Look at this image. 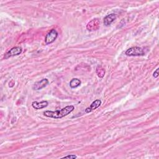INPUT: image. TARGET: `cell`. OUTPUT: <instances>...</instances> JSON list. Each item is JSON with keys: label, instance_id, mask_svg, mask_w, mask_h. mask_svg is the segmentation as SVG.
<instances>
[{"label": "cell", "instance_id": "4fadbf2b", "mask_svg": "<svg viewBox=\"0 0 159 159\" xmlns=\"http://www.w3.org/2000/svg\"><path fill=\"white\" fill-rule=\"evenodd\" d=\"M153 76L154 78H157L158 76V68H157L153 74Z\"/></svg>", "mask_w": 159, "mask_h": 159}, {"label": "cell", "instance_id": "8992f818", "mask_svg": "<svg viewBox=\"0 0 159 159\" xmlns=\"http://www.w3.org/2000/svg\"><path fill=\"white\" fill-rule=\"evenodd\" d=\"M101 104V101L100 100H96L94 101L90 105V107H88L86 108L85 110V112L86 113H90L92 111L95 110L96 109L98 108V107L100 106V105Z\"/></svg>", "mask_w": 159, "mask_h": 159}, {"label": "cell", "instance_id": "5b68a950", "mask_svg": "<svg viewBox=\"0 0 159 159\" xmlns=\"http://www.w3.org/2000/svg\"><path fill=\"white\" fill-rule=\"evenodd\" d=\"M49 84V80L46 78L42 79V80L35 83L32 88L34 90H40L44 87H46Z\"/></svg>", "mask_w": 159, "mask_h": 159}, {"label": "cell", "instance_id": "52a82bcc", "mask_svg": "<svg viewBox=\"0 0 159 159\" xmlns=\"http://www.w3.org/2000/svg\"><path fill=\"white\" fill-rule=\"evenodd\" d=\"M116 19V15L115 14H110L107 15L104 18V25L106 26H110Z\"/></svg>", "mask_w": 159, "mask_h": 159}, {"label": "cell", "instance_id": "ba28073f", "mask_svg": "<svg viewBox=\"0 0 159 159\" xmlns=\"http://www.w3.org/2000/svg\"><path fill=\"white\" fill-rule=\"evenodd\" d=\"M49 104V103L47 101H42L41 102L34 101L32 103V106L35 110H41L47 107Z\"/></svg>", "mask_w": 159, "mask_h": 159}, {"label": "cell", "instance_id": "30bf717a", "mask_svg": "<svg viewBox=\"0 0 159 159\" xmlns=\"http://www.w3.org/2000/svg\"><path fill=\"white\" fill-rule=\"evenodd\" d=\"M82 82L78 78H73L71 80V81L70 82V86L72 88H75L78 87L80 85H81Z\"/></svg>", "mask_w": 159, "mask_h": 159}, {"label": "cell", "instance_id": "8fae6325", "mask_svg": "<svg viewBox=\"0 0 159 159\" xmlns=\"http://www.w3.org/2000/svg\"><path fill=\"white\" fill-rule=\"evenodd\" d=\"M97 74H98V76L102 78V77L104 76V75L105 74V70L101 67V69H100V72L97 73Z\"/></svg>", "mask_w": 159, "mask_h": 159}, {"label": "cell", "instance_id": "277c9868", "mask_svg": "<svg viewBox=\"0 0 159 159\" xmlns=\"http://www.w3.org/2000/svg\"><path fill=\"white\" fill-rule=\"evenodd\" d=\"M22 50V48L20 47H15L12 48L11 49H10L9 50L6 54H5L4 58L6 59L11 57H14V56H19L21 54Z\"/></svg>", "mask_w": 159, "mask_h": 159}, {"label": "cell", "instance_id": "3957f363", "mask_svg": "<svg viewBox=\"0 0 159 159\" xmlns=\"http://www.w3.org/2000/svg\"><path fill=\"white\" fill-rule=\"evenodd\" d=\"M58 37V32L56 29H52L46 36L45 42L46 44H50L54 42Z\"/></svg>", "mask_w": 159, "mask_h": 159}, {"label": "cell", "instance_id": "7c38bea8", "mask_svg": "<svg viewBox=\"0 0 159 159\" xmlns=\"http://www.w3.org/2000/svg\"><path fill=\"white\" fill-rule=\"evenodd\" d=\"M72 158V159H75V158H77V156L75 155H67V156H65L63 157V158Z\"/></svg>", "mask_w": 159, "mask_h": 159}, {"label": "cell", "instance_id": "7a4b0ae2", "mask_svg": "<svg viewBox=\"0 0 159 159\" xmlns=\"http://www.w3.org/2000/svg\"><path fill=\"white\" fill-rule=\"evenodd\" d=\"M125 54L128 56H144L145 52L142 48L132 47L126 50Z\"/></svg>", "mask_w": 159, "mask_h": 159}, {"label": "cell", "instance_id": "6da1fadb", "mask_svg": "<svg viewBox=\"0 0 159 159\" xmlns=\"http://www.w3.org/2000/svg\"><path fill=\"white\" fill-rule=\"evenodd\" d=\"M74 109L75 107L73 105H70L60 110H56L54 111H46L44 112V115L48 118L54 119H60L67 116L70 113H71L74 110Z\"/></svg>", "mask_w": 159, "mask_h": 159}, {"label": "cell", "instance_id": "9c48e42d", "mask_svg": "<svg viewBox=\"0 0 159 159\" xmlns=\"http://www.w3.org/2000/svg\"><path fill=\"white\" fill-rule=\"evenodd\" d=\"M99 21L98 20H93L88 24L87 29L88 31H96L99 28Z\"/></svg>", "mask_w": 159, "mask_h": 159}]
</instances>
